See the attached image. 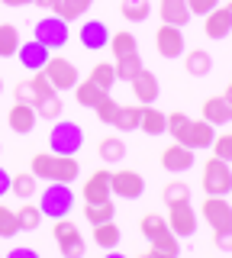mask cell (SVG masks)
I'll return each instance as SVG.
<instances>
[{
	"label": "cell",
	"mask_w": 232,
	"mask_h": 258,
	"mask_svg": "<svg viewBox=\"0 0 232 258\" xmlns=\"http://www.w3.org/2000/svg\"><path fill=\"white\" fill-rule=\"evenodd\" d=\"M203 119L210 126L232 123V100H226V94H222V97H210V100L203 103Z\"/></svg>",
	"instance_id": "ffe728a7"
},
{
	"label": "cell",
	"mask_w": 232,
	"mask_h": 258,
	"mask_svg": "<svg viewBox=\"0 0 232 258\" xmlns=\"http://www.w3.org/2000/svg\"><path fill=\"white\" fill-rule=\"evenodd\" d=\"M20 52V32L13 23H0V58H13Z\"/></svg>",
	"instance_id": "83f0119b"
},
{
	"label": "cell",
	"mask_w": 232,
	"mask_h": 258,
	"mask_svg": "<svg viewBox=\"0 0 232 258\" xmlns=\"http://www.w3.org/2000/svg\"><path fill=\"white\" fill-rule=\"evenodd\" d=\"M119 10H123V16L129 23H145L148 13H151V4H148V0H123Z\"/></svg>",
	"instance_id": "e575fe53"
},
{
	"label": "cell",
	"mask_w": 232,
	"mask_h": 258,
	"mask_svg": "<svg viewBox=\"0 0 232 258\" xmlns=\"http://www.w3.org/2000/svg\"><path fill=\"white\" fill-rule=\"evenodd\" d=\"M0 94H4V78H0Z\"/></svg>",
	"instance_id": "f5cc1de1"
},
{
	"label": "cell",
	"mask_w": 232,
	"mask_h": 258,
	"mask_svg": "<svg viewBox=\"0 0 232 258\" xmlns=\"http://www.w3.org/2000/svg\"><path fill=\"white\" fill-rule=\"evenodd\" d=\"M110 190H113L116 197H123V200H135V197L145 194V177L139 171H116L110 177Z\"/></svg>",
	"instance_id": "7c38bea8"
},
{
	"label": "cell",
	"mask_w": 232,
	"mask_h": 258,
	"mask_svg": "<svg viewBox=\"0 0 232 258\" xmlns=\"http://www.w3.org/2000/svg\"><path fill=\"white\" fill-rule=\"evenodd\" d=\"M168 133L174 136V142L187 145V149H210L216 139V126H210L206 119H190L184 113H171L168 116Z\"/></svg>",
	"instance_id": "6da1fadb"
},
{
	"label": "cell",
	"mask_w": 232,
	"mask_h": 258,
	"mask_svg": "<svg viewBox=\"0 0 232 258\" xmlns=\"http://www.w3.org/2000/svg\"><path fill=\"white\" fill-rule=\"evenodd\" d=\"M81 145H84V129L74 119H58L49 133V152H55V155H78Z\"/></svg>",
	"instance_id": "277c9868"
},
{
	"label": "cell",
	"mask_w": 232,
	"mask_h": 258,
	"mask_svg": "<svg viewBox=\"0 0 232 258\" xmlns=\"http://www.w3.org/2000/svg\"><path fill=\"white\" fill-rule=\"evenodd\" d=\"M10 184H13L10 171H7V168H0V197H7V194H10Z\"/></svg>",
	"instance_id": "7dc6e473"
},
{
	"label": "cell",
	"mask_w": 232,
	"mask_h": 258,
	"mask_svg": "<svg viewBox=\"0 0 232 258\" xmlns=\"http://www.w3.org/2000/svg\"><path fill=\"white\" fill-rule=\"evenodd\" d=\"M162 200L168 207H174V204H184V200H190V187L184 181H171V184H165V190H162Z\"/></svg>",
	"instance_id": "f35d334b"
},
{
	"label": "cell",
	"mask_w": 232,
	"mask_h": 258,
	"mask_svg": "<svg viewBox=\"0 0 232 258\" xmlns=\"http://www.w3.org/2000/svg\"><path fill=\"white\" fill-rule=\"evenodd\" d=\"M142 236H145L148 242L151 239H155L158 236V232H165L168 229V220H165V216H158V213H148V216H142Z\"/></svg>",
	"instance_id": "60d3db41"
},
{
	"label": "cell",
	"mask_w": 232,
	"mask_h": 258,
	"mask_svg": "<svg viewBox=\"0 0 232 258\" xmlns=\"http://www.w3.org/2000/svg\"><path fill=\"white\" fill-rule=\"evenodd\" d=\"M91 4H94V0H55L52 13L61 16L65 23H74V20H81V16L91 10Z\"/></svg>",
	"instance_id": "484cf974"
},
{
	"label": "cell",
	"mask_w": 232,
	"mask_h": 258,
	"mask_svg": "<svg viewBox=\"0 0 232 258\" xmlns=\"http://www.w3.org/2000/svg\"><path fill=\"white\" fill-rule=\"evenodd\" d=\"M39 210H42V216H49V220L68 216L71 210H74V190H71V184L52 181L49 187L42 190V197H39Z\"/></svg>",
	"instance_id": "3957f363"
},
{
	"label": "cell",
	"mask_w": 232,
	"mask_h": 258,
	"mask_svg": "<svg viewBox=\"0 0 232 258\" xmlns=\"http://www.w3.org/2000/svg\"><path fill=\"white\" fill-rule=\"evenodd\" d=\"M139 119H142V107H119L116 119H113V129L132 133V129H139Z\"/></svg>",
	"instance_id": "836d02e7"
},
{
	"label": "cell",
	"mask_w": 232,
	"mask_h": 258,
	"mask_svg": "<svg viewBox=\"0 0 232 258\" xmlns=\"http://www.w3.org/2000/svg\"><path fill=\"white\" fill-rule=\"evenodd\" d=\"M110 177L113 171H94L91 181H84V204H103V200L113 197V190H110Z\"/></svg>",
	"instance_id": "e0dca14e"
},
{
	"label": "cell",
	"mask_w": 232,
	"mask_h": 258,
	"mask_svg": "<svg viewBox=\"0 0 232 258\" xmlns=\"http://www.w3.org/2000/svg\"><path fill=\"white\" fill-rule=\"evenodd\" d=\"M162 168L171 171V174L190 171V168H194V149H187V145H181V142L168 145V149L162 152Z\"/></svg>",
	"instance_id": "4fadbf2b"
},
{
	"label": "cell",
	"mask_w": 232,
	"mask_h": 258,
	"mask_svg": "<svg viewBox=\"0 0 232 258\" xmlns=\"http://www.w3.org/2000/svg\"><path fill=\"white\" fill-rule=\"evenodd\" d=\"M42 220H45V216H42V210H39V207H33V204H23V207H17V223H20V232H36Z\"/></svg>",
	"instance_id": "f1b7e54d"
},
{
	"label": "cell",
	"mask_w": 232,
	"mask_h": 258,
	"mask_svg": "<svg viewBox=\"0 0 232 258\" xmlns=\"http://www.w3.org/2000/svg\"><path fill=\"white\" fill-rule=\"evenodd\" d=\"M78 39H81L84 48L100 52V48L110 45V29H107V23H103V20H87L84 26H81V32H78Z\"/></svg>",
	"instance_id": "9a60e30c"
},
{
	"label": "cell",
	"mask_w": 232,
	"mask_h": 258,
	"mask_svg": "<svg viewBox=\"0 0 232 258\" xmlns=\"http://www.w3.org/2000/svg\"><path fill=\"white\" fill-rule=\"evenodd\" d=\"M94 113H97V119H100V123L113 126V119H116V113H119V103L113 100V97H107V100H103V103H100V107L94 110Z\"/></svg>",
	"instance_id": "7bdbcfd3"
},
{
	"label": "cell",
	"mask_w": 232,
	"mask_h": 258,
	"mask_svg": "<svg viewBox=\"0 0 232 258\" xmlns=\"http://www.w3.org/2000/svg\"><path fill=\"white\" fill-rule=\"evenodd\" d=\"M10 258H36L33 248H10Z\"/></svg>",
	"instance_id": "c3c4849f"
},
{
	"label": "cell",
	"mask_w": 232,
	"mask_h": 258,
	"mask_svg": "<svg viewBox=\"0 0 232 258\" xmlns=\"http://www.w3.org/2000/svg\"><path fill=\"white\" fill-rule=\"evenodd\" d=\"M139 129L142 133H148V136H162V133H168V116L158 107H142V119H139Z\"/></svg>",
	"instance_id": "d4e9b609"
},
{
	"label": "cell",
	"mask_w": 232,
	"mask_h": 258,
	"mask_svg": "<svg viewBox=\"0 0 232 258\" xmlns=\"http://www.w3.org/2000/svg\"><path fill=\"white\" fill-rule=\"evenodd\" d=\"M145 68L139 58V52H132V55H126V58H116V81H132L139 71Z\"/></svg>",
	"instance_id": "d6a6232c"
},
{
	"label": "cell",
	"mask_w": 232,
	"mask_h": 258,
	"mask_svg": "<svg viewBox=\"0 0 232 258\" xmlns=\"http://www.w3.org/2000/svg\"><path fill=\"white\" fill-rule=\"evenodd\" d=\"M229 184H232L229 161H222V158L213 155L203 165V190L210 194V197H226V194H229Z\"/></svg>",
	"instance_id": "5b68a950"
},
{
	"label": "cell",
	"mask_w": 232,
	"mask_h": 258,
	"mask_svg": "<svg viewBox=\"0 0 232 258\" xmlns=\"http://www.w3.org/2000/svg\"><path fill=\"white\" fill-rule=\"evenodd\" d=\"M84 216H87V223H91V226H97V223L113 220V216H116V207H113V200H103V204H87L84 207Z\"/></svg>",
	"instance_id": "f546056e"
},
{
	"label": "cell",
	"mask_w": 232,
	"mask_h": 258,
	"mask_svg": "<svg viewBox=\"0 0 232 258\" xmlns=\"http://www.w3.org/2000/svg\"><path fill=\"white\" fill-rule=\"evenodd\" d=\"M229 194H232V184H229Z\"/></svg>",
	"instance_id": "11a10c76"
},
{
	"label": "cell",
	"mask_w": 232,
	"mask_h": 258,
	"mask_svg": "<svg viewBox=\"0 0 232 258\" xmlns=\"http://www.w3.org/2000/svg\"><path fill=\"white\" fill-rule=\"evenodd\" d=\"M181 255V239L174 236L171 229L158 232L155 239H151V248H148V258H178Z\"/></svg>",
	"instance_id": "7402d4cb"
},
{
	"label": "cell",
	"mask_w": 232,
	"mask_h": 258,
	"mask_svg": "<svg viewBox=\"0 0 232 258\" xmlns=\"http://www.w3.org/2000/svg\"><path fill=\"white\" fill-rule=\"evenodd\" d=\"M119 226H116V220H107V223H97L94 226V242H97L100 248H116L119 245Z\"/></svg>",
	"instance_id": "4316f807"
},
{
	"label": "cell",
	"mask_w": 232,
	"mask_h": 258,
	"mask_svg": "<svg viewBox=\"0 0 232 258\" xmlns=\"http://www.w3.org/2000/svg\"><path fill=\"white\" fill-rule=\"evenodd\" d=\"M203 32L210 39H226L229 32H232V13H229V7H216V10L206 13Z\"/></svg>",
	"instance_id": "d6986e66"
},
{
	"label": "cell",
	"mask_w": 232,
	"mask_h": 258,
	"mask_svg": "<svg viewBox=\"0 0 232 258\" xmlns=\"http://www.w3.org/2000/svg\"><path fill=\"white\" fill-rule=\"evenodd\" d=\"M36 39L42 42L45 48H65L68 45V23L61 20V16H45V20H39L36 23Z\"/></svg>",
	"instance_id": "52a82bcc"
},
{
	"label": "cell",
	"mask_w": 232,
	"mask_h": 258,
	"mask_svg": "<svg viewBox=\"0 0 232 258\" xmlns=\"http://www.w3.org/2000/svg\"><path fill=\"white\" fill-rule=\"evenodd\" d=\"M29 171L36 174V181H61V184H71V181H78V174H81V165H78L74 155L39 152V155H33Z\"/></svg>",
	"instance_id": "7a4b0ae2"
},
{
	"label": "cell",
	"mask_w": 232,
	"mask_h": 258,
	"mask_svg": "<svg viewBox=\"0 0 232 258\" xmlns=\"http://www.w3.org/2000/svg\"><path fill=\"white\" fill-rule=\"evenodd\" d=\"M213 155L216 158H222V161H232V133H226V136H219V139H213Z\"/></svg>",
	"instance_id": "ee69618b"
},
{
	"label": "cell",
	"mask_w": 232,
	"mask_h": 258,
	"mask_svg": "<svg viewBox=\"0 0 232 258\" xmlns=\"http://www.w3.org/2000/svg\"><path fill=\"white\" fill-rule=\"evenodd\" d=\"M213 242H216V248H219V252H232V226H229V229H219L213 236Z\"/></svg>",
	"instance_id": "bcb514c9"
},
{
	"label": "cell",
	"mask_w": 232,
	"mask_h": 258,
	"mask_svg": "<svg viewBox=\"0 0 232 258\" xmlns=\"http://www.w3.org/2000/svg\"><path fill=\"white\" fill-rule=\"evenodd\" d=\"M20 232V223H17V210L4 207L0 204V239H13Z\"/></svg>",
	"instance_id": "ab89813d"
},
{
	"label": "cell",
	"mask_w": 232,
	"mask_h": 258,
	"mask_svg": "<svg viewBox=\"0 0 232 258\" xmlns=\"http://www.w3.org/2000/svg\"><path fill=\"white\" fill-rule=\"evenodd\" d=\"M91 81L97 87H103V91H110V87L116 84V64H110V61H100L97 68L91 71Z\"/></svg>",
	"instance_id": "8d00e7d4"
},
{
	"label": "cell",
	"mask_w": 232,
	"mask_h": 258,
	"mask_svg": "<svg viewBox=\"0 0 232 258\" xmlns=\"http://www.w3.org/2000/svg\"><path fill=\"white\" fill-rule=\"evenodd\" d=\"M100 158L107 161V165H116V161L126 158V142L116 139V136H110V139L100 142Z\"/></svg>",
	"instance_id": "4dcf8cb0"
},
{
	"label": "cell",
	"mask_w": 232,
	"mask_h": 258,
	"mask_svg": "<svg viewBox=\"0 0 232 258\" xmlns=\"http://www.w3.org/2000/svg\"><path fill=\"white\" fill-rule=\"evenodd\" d=\"M36 4H39V7H45V10H52V7H55V0H36Z\"/></svg>",
	"instance_id": "f907efd6"
},
{
	"label": "cell",
	"mask_w": 232,
	"mask_h": 258,
	"mask_svg": "<svg viewBox=\"0 0 232 258\" xmlns=\"http://www.w3.org/2000/svg\"><path fill=\"white\" fill-rule=\"evenodd\" d=\"M0 4H7V7H26V4H36V0H0Z\"/></svg>",
	"instance_id": "681fc988"
},
{
	"label": "cell",
	"mask_w": 232,
	"mask_h": 258,
	"mask_svg": "<svg viewBox=\"0 0 232 258\" xmlns=\"http://www.w3.org/2000/svg\"><path fill=\"white\" fill-rule=\"evenodd\" d=\"M10 190L17 194L20 200H29L33 194L39 190V184H36V174L33 171H23V174H13V184H10Z\"/></svg>",
	"instance_id": "1f68e13d"
},
{
	"label": "cell",
	"mask_w": 232,
	"mask_h": 258,
	"mask_svg": "<svg viewBox=\"0 0 232 258\" xmlns=\"http://www.w3.org/2000/svg\"><path fill=\"white\" fill-rule=\"evenodd\" d=\"M129 84H132L135 100H139V103H145V107H148V103H155V100H158V94H162V87H158V78L151 75L148 68H142L139 75H135V78L129 81Z\"/></svg>",
	"instance_id": "ac0fdd59"
},
{
	"label": "cell",
	"mask_w": 232,
	"mask_h": 258,
	"mask_svg": "<svg viewBox=\"0 0 232 258\" xmlns=\"http://www.w3.org/2000/svg\"><path fill=\"white\" fill-rule=\"evenodd\" d=\"M184 68H187V75L194 78H206L213 71V58L206 48H194V52H184Z\"/></svg>",
	"instance_id": "cb8c5ba5"
},
{
	"label": "cell",
	"mask_w": 232,
	"mask_h": 258,
	"mask_svg": "<svg viewBox=\"0 0 232 258\" xmlns=\"http://www.w3.org/2000/svg\"><path fill=\"white\" fill-rule=\"evenodd\" d=\"M13 94H17V100L20 103H33V107H36V103H39V91H36V84H33V81H20V84L17 87H13Z\"/></svg>",
	"instance_id": "b9f144b4"
},
{
	"label": "cell",
	"mask_w": 232,
	"mask_h": 258,
	"mask_svg": "<svg viewBox=\"0 0 232 258\" xmlns=\"http://www.w3.org/2000/svg\"><path fill=\"white\" fill-rule=\"evenodd\" d=\"M216 7H219V0H187L190 16H206L210 10H216Z\"/></svg>",
	"instance_id": "f6af8a7d"
},
{
	"label": "cell",
	"mask_w": 232,
	"mask_h": 258,
	"mask_svg": "<svg viewBox=\"0 0 232 258\" xmlns=\"http://www.w3.org/2000/svg\"><path fill=\"white\" fill-rule=\"evenodd\" d=\"M168 229H171L178 239L194 236V232H197V213H194V207H190V200L168 207Z\"/></svg>",
	"instance_id": "30bf717a"
},
{
	"label": "cell",
	"mask_w": 232,
	"mask_h": 258,
	"mask_svg": "<svg viewBox=\"0 0 232 258\" xmlns=\"http://www.w3.org/2000/svg\"><path fill=\"white\" fill-rule=\"evenodd\" d=\"M158 13H162V23H168V26H187V20H190L187 0H162Z\"/></svg>",
	"instance_id": "603a6c76"
},
{
	"label": "cell",
	"mask_w": 232,
	"mask_h": 258,
	"mask_svg": "<svg viewBox=\"0 0 232 258\" xmlns=\"http://www.w3.org/2000/svg\"><path fill=\"white\" fill-rule=\"evenodd\" d=\"M17 58H20V64H23L26 71H42L45 61L52 58V48H45L39 39H33V42H20Z\"/></svg>",
	"instance_id": "5bb4252c"
},
{
	"label": "cell",
	"mask_w": 232,
	"mask_h": 258,
	"mask_svg": "<svg viewBox=\"0 0 232 258\" xmlns=\"http://www.w3.org/2000/svg\"><path fill=\"white\" fill-rule=\"evenodd\" d=\"M226 100H232V81H229V87H226Z\"/></svg>",
	"instance_id": "816d5d0a"
},
{
	"label": "cell",
	"mask_w": 232,
	"mask_h": 258,
	"mask_svg": "<svg viewBox=\"0 0 232 258\" xmlns=\"http://www.w3.org/2000/svg\"><path fill=\"white\" fill-rule=\"evenodd\" d=\"M42 75L52 81V87L55 91H74V84H78V68H74V61H68V58H52L45 61V68H42Z\"/></svg>",
	"instance_id": "ba28073f"
},
{
	"label": "cell",
	"mask_w": 232,
	"mask_h": 258,
	"mask_svg": "<svg viewBox=\"0 0 232 258\" xmlns=\"http://www.w3.org/2000/svg\"><path fill=\"white\" fill-rule=\"evenodd\" d=\"M200 210H203V220L210 223L213 232L229 229V226H232V204L226 197H210V194H206V200H203Z\"/></svg>",
	"instance_id": "8fae6325"
},
{
	"label": "cell",
	"mask_w": 232,
	"mask_h": 258,
	"mask_svg": "<svg viewBox=\"0 0 232 258\" xmlns=\"http://www.w3.org/2000/svg\"><path fill=\"white\" fill-rule=\"evenodd\" d=\"M74 97H78V103H81V107L97 110L100 103L110 97V91H103V87H97L91 78H84V81H78V84H74Z\"/></svg>",
	"instance_id": "44dd1931"
},
{
	"label": "cell",
	"mask_w": 232,
	"mask_h": 258,
	"mask_svg": "<svg viewBox=\"0 0 232 258\" xmlns=\"http://www.w3.org/2000/svg\"><path fill=\"white\" fill-rule=\"evenodd\" d=\"M55 245H58V252L65 258H81L84 255V239H81V229H78L74 223L68 220V216H61V220H55Z\"/></svg>",
	"instance_id": "8992f818"
},
{
	"label": "cell",
	"mask_w": 232,
	"mask_h": 258,
	"mask_svg": "<svg viewBox=\"0 0 232 258\" xmlns=\"http://www.w3.org/2000/svg\"><path fill=\"white\" fill-rule=\"evenodd\" d=\"M36 119H39L36 107H33V103H20V100L10 107V113H7V123H10V129H13V133H20V136L33 133Z\"/></svg>",
	"instance_id": "2e32d148"
},
{
	"label": "cell",
	"mask_w": 232,
	"mask_h": 258,
	"mask_svg": "<svg viewBox=\"0 0 232 258\" xmlns=\"http://www.w3.org/2000/svg\"><path fill=\"white\" fill-rule=\"evenodd\" d=\"M36 113H39V119H58L61 116V97H58V91L49 94V97H42V100L36 103Z\"/></svg>",
	"instance_id": "74e56055"
},
{
	"label": "cell",
	"mask_w": 232,
	"mask_h": 258,
	"mask_svg": "<svg viewBox=\"0 0 232 258\" xmlns=\"http://www.w3.org/2000/svg\"><path fill=\"white\" fill-rule=\"evenodd\" d=\"M155 48H158V55L162 58H181L184 52H187V45H184V32L181 26H168V23H162L155 32Z\"/></svg>",
	"instance_id": "9c48e42d"
},
{
	"label": "cell",
	"mask_w": 232,
	"mask_h": 258,
	"mask_svg": "<svg viewBox=\"0 0 232 258\" xmlns=\"http://www.w3.org/2000/svg\"><path fill=\"white\" fill-rule=\"evenodd\" d=\"M110 48H113L116 58H126V55L139 52V42H135L132 32H116V36H110Z\"/></svg>",
	"instance_id": "d590c367"
},
{
	"label": "cell",
	"mask_w": 232,
	"mask_h": 258,
	"mask_svg": "<svg viewBox=\"0 0 232 258\" xmlns=\"http://www.w3.org/2000/svg\"><path fill=\"white\" fill-rule=\"evenodd\" d=\"M229 13H232V4H229Z\"/></svg>",
	"instance_id": "db71d44e"
}]
</instances>
